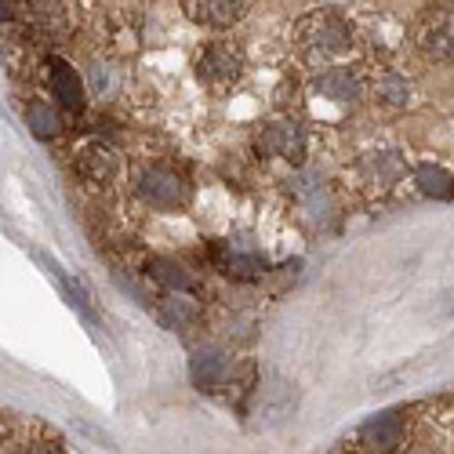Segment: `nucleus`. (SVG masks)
I'll return each instance as SVG.
<instances>
[{"mask_svg": "<svg viewBox=\"0 0 454 454\" xmlns=\"http://www.w3.org/2000/svg\"><path fill=\"white\" fill-rule=\"evenodd\" d=\"M138 189V200L149 204V207H157V211H175V207H185L189 204V182L164 168V164H153V168H145L135 182Z\"/></svg>", "mask_w": 454, "mask_h": 454, "instance_id": "nucleus-1", "label": "nucleus"}, {"mask_svg": "<svg viewBox=\"0 0 454 454\" xmlns=\"http://www.w3.org/2000/svg\"><path fill=\"white\" fill-rule=\"evenodd\" d=\"M258 149L266 157H287L298 164L301 153H306V131H301V124H294V121H277L258 135Z\"/></svg>", "mask_w": 454, "mask_h": 454, "instance_id": "nucleus-2", "label": "nucleus"}, {"mask_svg": "<svg viewBox=\"0 0 454 454\" xmlns=\"http://www.w3.org/2000/svg\"><path fill=\"white\" fill-rule=\"evenodd\" d=\"M230 371H233V356L215 349V346L197 349L193 360H189V378H193V386L204 393H215L225 378H230Z\"/></svg>", "mask_w": 454, "mask_h": 454, "instance_id": "nucleus-3", "label": "nucleus"}, {"mask_svg": "<svg viewBox=\"0 0 454 454\" xmlns=\"http://www.w3.org/2000/svg\"><path fill=\"white\" fill-rule=\"evenodd\" d=\"M400 440H403V414H400V411H386V414H378V419H371V422L360 426V443H364L367 450L386 454V450H393Z\"/></svg>", "mask_w": 454, "mask_h": 454, "instance_id": "nucleus-4", "label": "nucleus"}, {"mask_svg": "<svg viewBox=\"0 0 454 454\" xmlns=\"http://www.w3.org/2000/svg\"><path fill=\"white\" fill-rule=\"evenodd\" d=\"M51 91H55L62 109H69V113L84 109V81H81V73L73 69L69 62H62V59L51 62Z\"/></svg>", "mask_w": 454, "mask_h": 454, "instance_id": "nucleus-5", "label": "nucleus"}, {"mask_svg": "<svg viewBox=\"0 0 454 454\" xmlns=\"http://www.w3.org/2000/svg\"><path fill=\"white\" fill-rule=\"evenodd\" d=\"M200 77L211 84H230L240 77V55L230 44H211L200 55Z\"/></svg>", "mask_w": 454, "mask_h": 454, "instance_id": "nucleus-6", "label": "nucleus"}, {"mask_svg": "<svg viewBox=\"0 0 454 454\" xmlns=\"http://www.w3.org/2000/svg\"><path fill=\"white\" fill-rule=\"evenodd\" d=\"M317 95H324L331 102H349L353 106L360 98V81L353 77L349 69L334 66V69H324L320 77H317Z\"/></svg>", "mask_w": 454, "mask_h": 454, "instance_id": "nucleus-7", "label": "nucleus"}, {"mask_svg": "<svg viewBox=\"0 0 454 454\" xmlns=\"http://www.w3.org/2000/svg\"><path fill=\"white\" fill-rule=\"evenodd\" d=\"M291 411H294V389H291L287 382H277V386L262 389V403H258V422H262V426L284 422Z\"/></svg>", "mask_w": 454, "mask_h": 454, "instance_id": "nucleus-8", "label": "nucleus"}, {"mask_svg": "<svg viewBox=\"0 0 454 454\" xmlns=\"http://www.w3.org/2000/svg\"><path fill=\"white\" fill-rule=\"evenodd\" d=\"M189 8V15H193L197 22H204V26H233V22H240L244 19V12H247V4H233V0H207V4H185Z\"/></svg>", "mask_w": 454, "mask_h": 454, "instance_id": "nucleus-9", "label": "nucleus"}, {"mask_svg": "<svg viewBox=\"0 0 454 454\" xmlns=\"http://www.w3.org/2000/svg\"><path fill=\"white\" fill-rule=\"evenodd\" d=\"M414 185H419V193H426L433 200H450L454 197L450 171H443L436 164H419V168H414Z\"/></svg>", "mask_w": 454, "mask_h": 454, "instance_id": "nucleus-10", "label": "nucleus"}, {"mask_svg": "<svg viewBox=\"0 0 454 454\" xmlns=\"http://www.w3.org/2000/svg\"><path fill=\"white\" fill-rule=\"evenodd\" d=\"M145 273L153 277L160 287H168V291H193V287H197V280L189 277V273L178 266V262H171V258H153V262L145 266Z\"/></svg>", "mask_w": 454, "mask_h": 454, "instance_id": "nucleus-11", "label": "nucleus"}, {"mask_svg": "<svg viewBox=\"0 0 454 454\" xmlns=\"http://www.w3.org/2000/svg\"><path fill=\"white\" fill-rule=\"evenodd\" d=\"M317 48L320 55H342L353 48V33L346 22H338V19H324L320 22V33H317Z\"/></svg>", "mask_w": 454, "mask_h": 454, "instance_id": "nucleus-12", "label": "nucleus"}, {"mask_svg": "<svg viewBox=\"0 0 454 454\" xmlns=\"http://www.w3.org/2000/svg\"><path fill=\"white\" fill-rule=\"evenodd\" d=\"M88 88L98 98H117V91H121V69L113 62H91L88 66Z\"/></svg>", "mask_w": 454, "mask_h": 454, "instance_id": "nucleus-13", "label": "nucleus"}, {"mask_svg": "<svg viewBox=\"0 0 454 454\" xmlns=\"http://www.w3.org/2000/svg\"><path fill=\"white\" fill-rule=\"evenodd\" d=\"M294 193L301 197V204L309 207V215H313V218L327 222V215H331V197H327V189L320 185V178H298Z\"/></svg>", "mask_w": 454, "mask_h": 454, "instance_id": "nucleus-14", "label": "nucleus"}, {"mask_svg": "<svg viewBox=\"0 0 454 454\" xmlns=\"http://www.w3.org/2000/svg\"><path fill=\"white\" fill-rule=\"evenodd\" d=\"M230 277H237V280H254V277H262L270 270V262L262 258V254H254V251H233L230 258H225V266H222Z\"/></svg>", "mask_w": 454, "mask_h": 454, "instance_id": "nucleus-15", "label": "nucleus"}, {"mask_svg": "<svg viewBox=\"0 0 454 454\" xmlns=\"http://www.w3.org/2000/svg\"><path fill=\"white\" fill-rule=\"evenodd\" d=\"M26 124H29V131L36 135V138H55L59 135V113L48 106V102H29L26 106Z\"/></svg>", "mask_w": 454, "mask_h": 454, "instance_id": "nucleus-16", "label": "nucleus"}, {"mask_svg": "<svg viewBox=\"0 0 454 454\" xmlns=\"http://www.w3.org/2000/svg\"><path fill=\"white\" fill-rule=\"evenodd\" d=\"M157 317H160V324H164V327H171V331H175V327H178V331H185L189 324H197V306H193V301H185V298H178V294H175V298H168L164 306L157 309Z\"/></svg>", "mask_w": 454, "mask_h": 454, "instance_id": "nucleus-17", "label": "nucleus"}, {"mask_svg": "<svg viewBox=\"0 0 454 454\" xmlns=\"http://www.w3.org/2000/svg\"><path fill=\"white\" fill-rule=\"evenodd\" d=\"M378 98L389 102V106H403L411 98V84L403 77H396V73H386V77L378 81Z\"/></svg>", "mask_w": 454, "mask_h": 454, "instance_id": "nucleus-18", "label": "nucleus"}, {"mask_svg": "<svg viewBox=\"0 0 454 454\" xmlns=\"http://www.w3.org/2000/svg\"><path fill=\"white\" fill-rule=\"evenodd\" d=\"M8 19H15V4L4 0V4H0V22H8Z\"/></svg>", "mask_w": 454, "mask_h": 454, "instance_id": "nucleus-19", "label": "nucleus"}]
</instances>
